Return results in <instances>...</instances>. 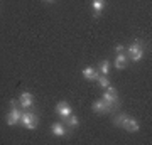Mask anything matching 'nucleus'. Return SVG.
Returning a JSON list of instances; mask_svg holds the SVG:
<instances>
[{
  "label": "nucleus",
  "mask_w": 152,
  "mask_h": 145,
  "mask_svg": "<svg viewBox=\"0 0 152 145\" xmlns=\"http://www.w3.org/2000/svg\"><path fill=\"white\" fill-rule=\"evenodd\" d=\"M144 54H145V44H144L142 39H135V41L129 46V49H127V58L132 59L134 63L142 61Z\"/></svg>",
  "instance_id": "f03ea898"
},
{
  "label": "nucleus",
  "mask_w": 152,
  "mask_h": 145,
  "mask_svg": "<svg viewBox=\"0 0 152 145\" xmlns=\"http://www.w3.org/2000/svg\"><path fill=\"white\" fill-rule=\"evenodd\" d=\"M19 106L20 108H24V110H29V108H32V105H34V96H32V93H29V91H24L19 96Z\"/></svg>",
  "instance_id": "6e6552de"
},
{
  "label": "nucleus",
  "mask_w": 152,
  "mask_h": 145,
  "mask_svg": "<svg viewBox=\"0 0 152 145\" xmlns=\"http://www.w3.org/2000/svg\"><path fill=\"white\" fill-rule=\"evenodd\" d=\"M20 125L27 130H36L39 127V117L34 111H31V110H26V111H22Z\"/></svg>",
  "instance_id": "20e7f679"
},
{
  "label": "nucleus",
  "mask_w": 152,
  "mask_h": 145,
  "mask_svg": "<svg viewBox=\"0 0 152 145\" xmlns=\"http://www.w3.org/2000/svg\"><path fill=\"white\" fill-rule=\"evenodd\" d=\"M113 125L118 127V128L130 132V133H137L140 130V123L135 118H132L130 115H127V113H117L113 117Z\"/></svg>",
  "instance_id": "f257e3e1"
},
{
  "label": "nucleus",
  "mask_w": 152,
  "mask_h": 145,
  "mask_svg": "<svg viewBox=\"0 0 152 145\" xmlns=\"http://www.w3.org/2000/svg\"><path fill=\"white\" fill-rule=\"evenodd\" d=\"M56 113H58V117L61 118V122H66V118L73 113V110H71L68 101H59L56 105Z\"/></svg>",
  "instance_id": "423d86ee"
},
{
  "label": "nucleus",
  "mask_w": 152,
  "mask_h": 145,
  "mask_svg": "<svg viewBox=\"0 0 152 145\" xmlns=\"http://www.w3.org/2000/svg\"><path fill=\"white\" fill-rule=\"evenodd\" d=\"M91 106H93V111H95V113H100V115L112 113V110H110V106H108V103L105 101L103 98H98V100H95Z\"/></svg>",
  "instance_id": "0eeeda50"
},
{
  "label": "nucleus",
  "mask_w": 152,
  "mask_h": 145,
  "mask_svg": "<svg viewBox=\"0 0 152 145\" xmlns=\"http://www.w3.org/2000/svg\"><path fill=\"white\" fill-rule=\"evenodd\" d=\"M51 132H53L54 137H59V138H63V137L68 135V128H66V125L63 122H58V123L51 125Z\"/></svg>",
  "instance_id": "1a4fd4ad"
},
{
  "label": "nucleus",
  "mask_w": 152,
  "mask_h": 145,
  "mask_svg": "<svg viewBox=\"0 0 152 145\" xmlns=\"http://www.w3.org/2000/svg\"><path fill=\"white\" fill-rule=\"evenodd\" d=\"M96 81H98V85L102 86V88H108L110 86V81H108V76H105V74H98V78H96Z\"/></svg>",
  "instance_id": "2eb2a0df"
},
{
  "label": "nucleus",
  "mask_w": 152,
  "mask_h": 145,
  "mask_svg": "<svg viewBox=\"0 0 152 145\" xmlns=\"http://www.w3.org/2000/svg\"><path fill=\"white\" fill-rule=\"evenodd\" d=\"M105 4L107 0H93L91 2V10H93V17H100V14L103 12Z\"/></svg>",
  "instance_id": "9b49d317"
},
{
  "label": "nucleus",
  "mask_w": 152,
  "mask_h": 145,
  "mask_svg": "<svg viewBox=\"0 0 152 145\" xmlns=\"http://www.w3.org/2000/svg\"><path fill=\"white\" fill-rule=\"evenodd\" d=\"M115 52H117V54L124 52V46H122V44H117V46H115Z\"/></svg>",
  "instance_id": "dca6fc26"
},
{
  "label": "nucleus",
  "mask_w": 152,
  "mask_h": 145,
  "mask_svg": "<svg viewBox=\"0 0 152 145\" xmlns=\"http://www.w3.org/2000/svg\"><path fill=\"white\" fill-rule=\"evenodd\" d=\"M98 74H100V73H98L95 68H91V66H86V68L83 69V78L88 79V81H96Z\"/></svg>",
  "instance_id": "f8f14e48"
},
{
  "label": "nucleus",
  "mask_w": 152,
  "mask_h": 145,
  "mask_svg": "<svg viewBox=\"0 0 152 145\" xmlns=\"http://www.w3.org/2000/svg\"><path fill=\"white\" fill-rule=\"evenodd\" d=\"M98 73H100V74H105V76L110 74V61L108 59H103L98 64Z\"/></svg>",
  "instance_id": "ddd939ff"
},
{
  "label": "nucleus",
  "mask_w": 152,
  "mask_h": 145,
  "mask_svg": "<svg viewBox=\"0 0 152 145\" xmlns=\"http://www.w3.org/2000/svg\"><path fill=\"white\" fill-rule=\"evenodd\" d=\"M66 123H68V127H69V128H76V127L80 125V120H78V117H76L75 113H71L69 117L66 118Z\"/></svg>",
  "instance_id": "4468645a"
},
{
  "label": "nucleus",
  "mask_w": 152,
  "mask_h": 145,
  "mask_svg": "<svg viewBox=\"0 0 152 145\" xmlns=\"http://www.w3.org/2000/svg\"><path fill=\"white\" fill-rule=\"evenodd\" d=\"M46 2H48V4H53V2H56V0H46Z\"/></svg>",
  "instance_id": "f3484780"
},
{
  "label": "nucleus",
  "mask_w": 152,
  "mask_h": 145,
  "mask_svg": "<svg viewBox=\"0 0 152 145\" xmlns=\"http://www.w3.org/2000/svg\"><path fill=\"white\" fill-rule=\"evenodd\" d=\"M19 101L17 100H12L10 101V111L7 113V125L9 127H14V125H20V117H22V110L17 108Z\"/></svg>",
  "instance_id": "39448f33"
},
{
  "label": "nucleus",
  "mask_w": 152,
  "mask_h": 145,
  "mask_svg": "<svg viewBox=\"0 0 152 145\" xmlns=\"http://www.w3.org/2000/svg\"><path fill=\"white\" fill-rule=\"evenodd\" d=\"M115 68L117 69H125L127 68V64H129V58H127V54L124 52H118L117 54V58H115Z\"/></svg>",
  "instance_id": "9d476101"
},
{
  "label": "nucleus",
  "mask_w": 152,
  "mask_h": 145,
  "mask_svg": "<svg viewBox=\"0 0 152 145\" xmlns=\"http://www.w3.org/2000/svg\"><path fill=\"white\" fill-rule=\"evenodd\" d=\"M102 98L108 103V106H110V110H112V111H118V110H120L118 91H117V88H113L112 85H110L108 88H105V91H103V95H102Z\"/></svg>",
  "instance_id": "7ed1b4c3"
}]
</instances>
